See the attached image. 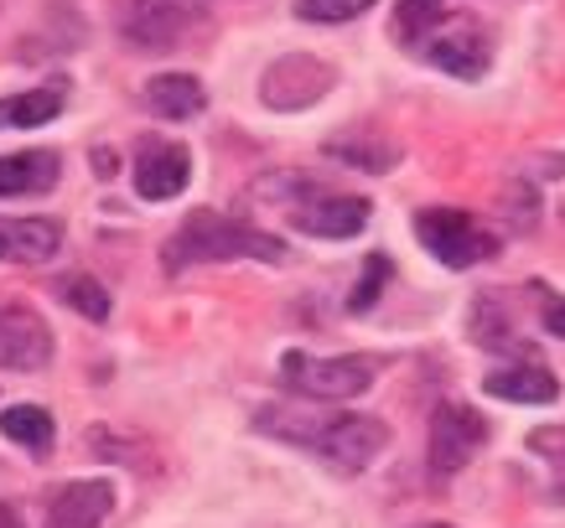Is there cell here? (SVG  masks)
I'll return each instance as SVG.
<instances>
[{"label": "cell", "instance_id": "4", "mask_svg": "<svg viewBox=\"0 0 565 528\" xmlns=\"http://www.w3.org/2000/svg\"><path fill=\"white\" fill-rule=\"evenodd\" d=\"M280 374L291 389H301L307 399H353V394L374 389V374H379V358H311L301 347H291L286 358H280Z\"/></svg>", "mask_w": 565, "mask_h": 528}, {"label": "cell", "instance_id": "6", "mask_svg": "<svg viewBox=\"0 0 565 528\" xmlns=\"http://www.w3.org/2000/svg\"><path fill=\"white\" fill-rule=\"evenodd\" d=\"M338 84V73L327 68L322 57H311V52H286V57H275L265 78H259V99L270 104V109H307L327 94V88Z\"/></svg>", "mask_w": 565, "mask_h": 528}, {"label": "cell", "instance_id": "25", "mask_svg": "<svg viewBox=\"0 0 565 528\" xmlns=\"http://www.w3.org/2000/svg\"><path fill=\"white\" fill-rule=\"evenodd\" d=\"M420 528H451V524H420Z\"/></svg>", "mask_w": 565, "mask_h": 528}, {"label": "cell", "instance_id": "12", "mask_svg": "<svg viewBox=\"0 0 565 528\" xmlns=\"http://www.w3.org/2000/svg\"><path fill=\"white\" fill-rule=\"evenodd\" d=\"M63 249V228L52 218H0V259L6 265H42Z\"/></svg>", "mask_w": 565, "mask_h": 528}, {"label": "cell", "instance_id": "21", "mask_svg": "<svg viewBox=\"0 0 565 528\" xmlns=\"http://www.w3.org/2000/svg\"><path fill=\"white\" fill-rule=\"evenodd\" d=\"M530 451H534V456H545L550 472L565 482V425H540L530 435Z\"/></svg>", "mask_w": 565, "mask_h": 528}, {"label": "cell", "instance_id": "11", "mask_svg": "<svg viewBox=\"0 0 565 528\" xmlns=\"http://www.w3.org/2000/svg\"><path fill=\"white\" fill-rule=\"evenodd\" d=\"M52 358V332L32 306H0V368H42Z\"/></svg>", "mask_w": 565, "mask_h": 528}, {"label": "cell", "instance_id": "2", "mask_svg": "<svg viewBox=\"0 0 565 528\" xmlns=\"http://www.w3.org/2000/svg\"><path fill=\"white\" fill-rule=\"evenodd\" d=\"M218 259H265V265H280L286 244L270 239V234H255L244 223L218 218V213H192L167 239V249H161L167 274H182L188 265H218Z\"/></svg>", "mask_w": 565, "mask_h": 528}, {"label": "cell", "instance_id": "17", "mask_svg": "<svg viewBox=\"0 0 565 528\" xmlns=\"http://www.w3.org/2000/svg\"><path fill=\"white\" fill-rule=\"evenodd\" d=\"M63 115V88H32V94H11L0 99V130H26V125H47Z\"/></svg>", "mask_w": 565, "mask_h": 528}, {"label": "cell", "instance_id": "1", "mask_svg": "<svg viewBox=\"0 0 565 528\" xmlns=\"http://www.w3.org/2000/svg\"><path fill=\"white\" fill-rule=\"evenodd\" d=\"M259 430L311 445L332 472H363L390 445V425L374 414H296V409H259Z\"/></svg>", "mask_w": 565, "mask_h": 528}, {"label": "cell", "instance_id": "20", "mask_svg": "<svg viewBox=\"0 0 565 528\" xmlns=\"http://www.w3.org/2000/svg\"><path fill=\"white\" fill-rule=\"evenodd\" d=\"M374 0H296V17H307V21H353V17H363Z\"/></svg>", "mask_w": 565, "mask_h": 528}, {"label": "cell", "instance_id": "8", "mask_svg": "<svg viewBox=\"0 0 565 528\" xmlns=\"http://www.w3.org/2000/svg\"><path fill=\"white\" fill-rule=\"evenodd\" d=\"M420 47H426V63L457 73V78H482L488 73V36L467 17H446Z\"/></svg>", "mask_w": 565, "mask_h": 528}, {"label": "cell", "instance_id": "22", "mask_svg": "<svg viewBox=\"0 0 565 528\" xmlns=\"http://www.w3.org/2000/svg\"><path fill=\"white\" fill-rule=\"evenodd\" d=\"M384 280H390V259H384V255H369V274H363V285L353 290L348 311H359V316H363V311L374 306V295L384 290Z\"/></svg>", "mask_w": 565, "mask_h": 528}, {"label": "cell", "instance_id": "23", "mask_svg": "<svg viewBox=\"0 0 565 528\" xmlns=\"http://www.w3.org/2000/svg\"><path fill=\"white\" fill-rule=\"evenodd\" d=\"M540 316H545V326H550V332H555V337L565 342V301H561V295H550L545 306H540Z\"/></svg>", "mask_w": 565, "mask_h": 528}, {"label": "cell", "instance_id": "13", "mask_svg": "<svg viewBox=\"0 0 565 528\" xmlns=\"http://www.w3.org/2000/svg\"><path fill=\"white\" fill-rule=\"evenodd\" d=\"M115 508L109 482H68L63 493H52V528H99Z\"/></svg>", "mask_w": 565, "mask_h": 528}, {"label": "cell", "instance_id": "14", "mask_svg": "<svg viewBox=\"0 0 565 528\" xmlns=\"http://www.w3.org/2000/svg\"><path fill=\"white\" fill-rule=\"evenodd\" d=\"M482 389L509 405H550V399H561V378L540 363H514V368H493L482 378Z\"/></svg>", "mask_w": 565, "mask_h": 528}, {"label": "cell", "instance_id": "3", "mask_svg": "<svg viewBox=\"0 0 565 528\" xmlns=\"http://www.w3.org/2000/svg\"><path fill=\"white\" fill-rule=\"evenodd\" d=\"M415 239L441 259L446 270H472L482 259L498 255V234L488 223H478L462 207H426L415 213Z\"/></svg>", "mask_w": 565, "mask_h": 528}, {"label": "cell", "instance_id": "16", "mask_svg": "<svg viewBox=\"0 0 565 528\" xmlns=\"http://www.w3.org/2000/svg\"><path fill=\"white\" fill-rule=\"evenodd\" d=\"M203 104L207 94L192 73H156L146 84V109L156 120H192V115H203Z\"/></svg>", "mask_w": 565, "mask_h": 528}, {"label": "cell", "instance_id": "24", "mask_svg": "<svg viewBox=\"0 0 565 528\" xmlns=\"http://www.w3.org/2000/svg\"><path fill=\"white\" fill-rule=\"evenodd\" d=\"M0 528H26V524H21V513L11 508V503H0Z\"/></svg>", "mask_w": 565, "mask_h": 528}, {"label": "cell", "instance_id": "9", "mask_svg": "<svg viewBox=\"0 0 565 528\" xmlns=\"http://www.w3.org/2000/svg\"><path fill=\"white\" fill-rule=\"evenodd\" d=\"M291 223L311 239H353L369 223V197H348V192H311L291 207Z\"/></svg>", "mask_w": 565, "mask_h": 528}, {"label": "cell", "instance_id": "10", "mask_svg": "<svg viewBox=\"0 0 565 528\" xmlns=\"http://www.w3.org/2000/svg\"><path fill=\"white\" fill-rule=\"evenodd\" d=\"M188 176H192V155L177 140H146L136 151V192L146 203L177 197V192L188 187Z\"/></svg>", "mask_w": 565, "mask_h": 528}, {"label": "cell", "instance_id": "7", "mask_svg": "<svg viewBox=\"0 0 565 528\" xmlns=\"http://www.w3.org/2000/svg\"><path fill=\"white\" fill-rule=\"evenodd\" d=\"M198 0H120V32L136 47H172L198 26Z\"/></svg>", "mask_w": 565, "mask_h": 528}, {"label": "cell", "instance_id": "18", "mask_svg": "<svg viewBox=\"0 0 565 528\" xmlns=\"http://www.w3.org/2000/svg\"><path fill=\"white\" fill-rule=\"evenodd\" d=\"M0 435L26 445V451H47L52 445V414L47 409H36V405H11L6 414H0Z\"/></svg>", "mask_w": 565, "mask_h": 528}, {"label": "cell", "instance_id": "15", "mask_svg": "<svg viewBox=\"0 0 565 528\" xmlns=\"http://www.w3.org/2000/svg\"><path fill=\"white\" fill-rule=\"evenodd\" d=\"M57 176H63V161L52 151L0 155V197H36V192H52Z\"/></svg>", "mask_w": 565, "mask_h": 528}, {"label": "cell", "instance_id": "19", "mask_svg": "<svg viewBox=\"0 0 565 528\" xmlns=\"http://www.w3.org/2000/svg\"><path fill=\"white\" fill-rule=\"evenodd\" d=\"M68 306L78 311V316H88V322H104L109 316V295H104V285H94L88 274H78V280H68Z\"/></svg>", "mask_w": 565, "mask_h": 528}, {"label": "cell", "instance_id": "5", "mask_svg": "<svg viewBox=\"0 0 565 528\" xmlns=\"http://www.w3.org/2000/svg\"><path fill=\"white\" fill-rule=\"evenodd\" d=\"M488 441V420L467 405H436L430 414V477H457Z\"/></svg>", "mask_w": 565, "mask_h": 528}]
</instances>
